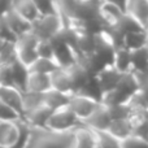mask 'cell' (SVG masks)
<instances>
[{
	"label": "cell",
	"instance_id": "obj_36",
	"mask_svg": "<svg viewBox=\"0 0 148 148\" xmlns=\"http://www.w3.org/2000/svg\"><path fill=\"white\" fill-rule=\"evenodd\" d=\"M4 44H5V43H3V42H0V53H1V51H3V47H4Z\"/></svg>",
	"mask_w": 148,
	"mask_h": 148
},
{
	"label": "cell",
	"instance_id": "obj_35",
	"mask_svg": "<svg viewBox=\"0 0 148 148\" xmlns=\"http://www.w3.org/2000/svg\"><path fill=\"white\" fill-rule=\"evenodd\" d=\"M105 1H110V3H113V4L118 5V7L122 8V9L126 12V7H127V1H129V0H105Z\"/></svg>",
	"mask_w": 148,
	"mask_h": 148
},
{
	"label": "cell",
	"instance_id": "obj_37",
	"mask_svg": "<svg viewBox=\"0 0 148 148\" xmlns=\"http://www.w3.org/2000/svg\"><path fill=\"white\" fill-rule=\"evenodd\" d=\"M146 30H147V34H148V25L146 26Z\"/></svg>",
	"mask_w": 148,
	"mask_h": 148
},
{
	"label": "cell",
	"instance_id": "obj_8",
	"mask_svg": "<svg viewBox=\"0 0 148 148\" xmlns=\"http://www.w3.org/2000/svg\"><path fill=\"white\" fill-rule=\"evenodd\" d=\"M52 114V109L47 105L42 104L38 108L25 113L22 120L27 123L30 127H47L48 120Z\"/></svg>",
	"mask_w": 148,
	"mask_h": 148
},
{
	"label": "cell",
	"instance_id": "obj_2",
	"mask_svg": "<svg viewBox=\"0 0 148 148\" xmlns=\"http://www.w3.org/2000/svg\"><path fill=\"white\" fill-rule=\"evenodd\" d=\"M66 25L64 17L60 12L42 14L35 22L33 23V31L39 39H52L57 33L62 30Z\"/></svg>",
	"mask_w": 148,
	"mask_h": 148
},
{
	"label": "cell",
	"instance_id": "obj_17",
	"mask_svg": "<svg viewBox=\"0 0 148 148\" xmlns=\"http://www.w3.org/2000/svg\"><path fill=\"white\" fill-rule=\"evenodd\" d=\"M13 8L31 23H34L42 16L39 8L33 0H14Z\"/></svg>",
	"mask_w": 148,
	"mask_h": 148
},
{
	"label": "cell",
	"instance_id": "obj_19",
	"mask_svg": "<svg viewBox=\"0 0 148 148\" xmlns=\"http://www.w3.org/2000/svg\"><path fill=\"white\" fill-rule=\"evenodd\" d=\"M112 65L120 73H130L131 72V51L125 47H117L113 55Z\"/></svg>",
	"mask_w": 148,
	"mask_h": 148
},
{
	"label": "cell",
	"instance_id": "obj_15",
	"mask_svg": "<svg viewBox=\"0 0 148 148\" xmlns=\"http://www.w3.org/2000/svg\"><path fill=\"white\" fill-rule=\"evenodd\" d=\"M51 87H52V84H51V74L30 72L29 78H27V84H26V90L33 91V92L43 94V92H46L47 90H49Z\"/></svg>",
	"mask_w": 148,
	"mask_h": 148
},
{
	"label": "cell",
	"instance_id": "obj_3",
	"mask_svg": "<svg viewBox=\"0 0 148 148\" xmlns=\"http://www.w3.org/2000/svg\"><path fill=\"white\" fill-rule=\"evenodd\" d=\"M82 121L75 116L69 105L52 110V114L48 120L47 127L56 131H70L82 125Z\"/></svg>",
	"mask_w": 148,
	"mask_h": 148
},
{
	"label": "cell",
	"instance_id": "obj_6",
	"mask_svg": "<svg viewBox=\"0 0 148 148\" xmlns=\"http://www.w3.org/2000/svg\"><path fill=\"white\" fill-rule=\"evenodd\" d=\"M21 134L20 121H0V147L12 148Z\"/></svg>",
	"mask_w": 148,
	"mask_h": 148
},
{
	"label": "cell",
	"instance_id": "obj_4",
	"mask_svg": "<svg viewBox=\"0 0 148 148\" xmlns=\"http://www.w3.org/2000/svg\"><path fill=\"white\" fill-rule=\"evenodd\" d=\"M99 104H100L99 100L94 99V97L88 96L86 94H82V92L70 94L69 103H68V105L72 108V110L75 113V116L82 122L96 109V107Z\"/></svg>",
	"mask_w": 148,
	"mask_h": 148
},
{
	"label": "cell",
	"instance_id": "obj_31",
	"mask_svg": "<svg viewBox=\"0 0 148 148\" xmlns=\"http://www.w3.org/2000/svg\"><path fill=\"white\" fill-rule=\"evenodd\" d=\"M16 40H17L16 34L10 30L8 23L1 17L0 18V42H3V43H16Z\"/></svg>",
	"mask_w": 148,
	"mask_h": 148
},
{
	"label": "cell",
	"instance_id": "obj_24",
	"mask_svg": "<svg viewBox=\"0 0 148 148\" xmlns=\"http://www.w3.org/2000/svg\"><path fill=\"white\" fill-rule=\"evenodd\" d=\"M99 148H121V140L108 130H94Z\"/></svg>",
	"mask_w": 148,
	"mask_h": 148
},
{
	"label": "cell",
	"instance_id": "obj_22",
	"mask_svg": "<svg viewBox=\"0 0 148 148\" xmlns=\"http://www.w3.org/2000/svg\"><path fill=\"white\" fill-rule=\"evenodd\" d=\"M126 12L134 16L144 26L148 25V0H129Z\"/></svg>",
	"mask_w": 148,
	"mask_h": 148
},
{
	"label": "cell",
	"instance_id": "obj_34",
	"mask_svg": "<svg viewBox=\"0 0 148 148\" xmlns=\"http://www.w3.org/2000/svg\"><path fill=\"white\" fill-rule=\"evenodd\" d=\"M139 91L143 94V96L146 97L148 101V77H146V78L140 82V84H139Z\"/></svg>",
	"mask_w": 148,
	"mask_h": 148
},
{
	"label": "cell",
	"instance_id": "obj_12",
	"mask_svg": "<svg viewBox=\"0 0 148 148\" xmlns=\"http://www.w3.org/2000/svg\"><path fill=\"white\" fill-rule=\"evenodd\" d=\"M73 148H96L95 131L82 123L74 130V146Z\"/></svg>",
	"mask_w": 148,
	"mask_h": 148
},
{
	"label": "cell",
	"instance_id": "obj_5",
	"mask_svg": "<svg viewBox=\"0 0 148 148\" xmlns=\"http://www.w3.org/2000/svg\"><path fill=\"white\" fill-rule=\"evenodd\" d=\"M112 122V117L108 110L107 104L100 101V104L96 107V109L83 121L86 126H88L92 130H107L108 126Z\"/></svg>",
	"mask_w": 148,
	"mask_h": 148
},
{
	"label": "cell",
	"instance_id": "obj_27",
	"mask_svg": "<svg viewBox=\"0 0 148 148\" xmlns=\"http://www.w3.org/2000/svg\"><path fill=\"white\" fill-rule=\"evenodd\" d=\"M121 148H148V139L131 134L130 136L121 140Z\"/></svg>",
	"mask_w": 148,
	"mask_h": 148
},
{
	"label": "cell",
	"instance_id": "obj_23",
	"mask_svg": "<svg viewBox=\"0 0 148 148\" xmlns=\"http://www.w3.org/2000/svg\"><path fill=\"white\" fill-rule=\"evenodd\" d=\"M59 64L55 59H46V57H38L33 64L29 66V72L52 74L56 69H59Z\"/></svg>",
	"mask_w": 148,
	"mask_h": 148
},
{
	"label": "cell",
	"instance_id": "obj_32",
	"mask_svg": "<svg viewBox=\"0 0 148 148\" xmlns=\"http://www.w3.org/2000/svg\"><path fill=\"white\" fill-rule=\"evenodd\" d=\"M39 8L42 14H48V13H56L59 12L56 0H33Z\"/></svg>",
	"mask_w": 148,
	"mask_h": 148
},
{
	"label": "cell",
	"instance_id": "obj_26",
	"mask_svg": "<svg viewBox=\"0 0 148 148\" xmlns=\"http://www.w3.org/2000/svg\"><path fill=\"white\" fill-rule=\"evenodd\" d=\"M14 53L16 59L20 62H22L23 65H26L27 68L38 59L36 48H30V47H21L14 44Z\"/></svg>",
	"mask_w": 148,
	"mask_h": 148
},
{
	"label": "cell",
	"instance_id": "obj_16",
	"mask_svg": "<svg viewBox=\"0 0 148 148\" xmlns=\"http://www.w3.org/2000/svg\"><path fill=\"white\" fill-rule=\"evenodd\" d=\"M131 72L148 75V46L131 51Z\"/></svg>",
	"mask_w": 148,
	"mask_h": 148
},
{
	"label": "cell",
	"instance_id": "obj_1",
	"mask_svg": "<svg viewBox=\"0 0 148 148\" xmlns=\"http://www.w3.org/2000/svg\"><path fill=\"white\" fill-rule=\"evenodd\" d=\"M74 130L56 131L48 127H31L26 148H73Z\"/></svg>",
	"mask_w": 148,
	"mask_h": 148
},
{
	"label": "cell",
	"instance_id": "obj_25",
	"mask_svg": "<svg viewBox=\"0 0 148 148\" xmlns=\"http://www.w3.org/2000/svg\"><path fill=\"white\" fill-rule=\"evenodd\" d=\"M43 104V96L39 92H33V91H26L22 92V107H23V114L30 110L38 108L39 105ZM23 117V116H22Z\"/></svg>",
	"mask_w": 148,
	"mask_h": 148
},
{
	"label": "cell",
	"instance_id": "obj_7",
	"mask_svg": "<svg viewBox=\"0 0 148 148\" xmlns=\"http://www.w3.org/2000/svg\"><path fill=\"white\" fill-rule=\"evenodd\" d=\"M121 77H122V73L118 72L112 64L104 66L101 70H99L95 74V78H96L97 83H99L100 88H101L103 95L114 88L117 86V83L120 82Z\"/></svg>",
	"mask_w": 148,
	"mask_h": 148
},
{
	"label": "cell",
	"instance_id": "obj_18",
	"mask_svg": "<svg viewBox=\"0 0 148 148\" xmlns=\"http://www.w3.org/2000/svg\"><path fill=\"white\" fill-rule=\"evenodd\" d=\"M121 46L127 48L129 51H134V49L142 48V47L148 46V34L147 30H139V31H133L126 35H123L122 43Z\"/></svg>",
	"mask_w": 148,
	"mask_h": 148
},
{
	"label": "cell",
	"instance_id": "obj_10",
	"mask_svg": "<svg viewBox=\"0 0 148 148\" xmlns=\"http://www.w3.org/2000/svg\"><path fill=\"white\" fill-rule=\"evenodd\" d=\"M22 90L16 86H0V100L16 109L21 116H23L22 107Z\"/></svg>",
	"mask_w": 148,
	"mask_h": 148
},
{
	"label": "cell",
	"instance_id": "obj_13",
	"mask_svg": "<svg viewBox=\"0 0 148 148\" xmlns=\"http://www.w3.org/2000/svg\"><path fill=\"white\" fill-rule=\"evenodd\" d=\"M100 17L104 20L108 27L116 25L121 17L125 14V10L120 8L118 5L113 4L110 1H105V0H100V7H99Z\"/></svg>",
	"mask_w": 148,
	"mask_h": 148
},
{
	"label": "cell",
	"instance_id": "obj_21",
	"mask_svg": "<svg viewBox=\"0 0 148 148\" xmlns=\"http://www.w3.org/2000/svg\"><path fill=\"white\" fill-rule=\"evenodd\" d=\"M10 66H12V77H13V86L18 87L20 90L25 91L26 84H27V78H29V68L20 62L17 59H13L10 61Z\"/></svg>",
	"mask_w": 148,
	"mask_h": 148
},
{
	"label": "cell",
	"instance_id": "obj_33",
	"mask_svg": "<svg viewBox=\"0 0 148 148\" xmlns=\"http://www.w3.org/2000/svg\"><path fill=\"white\" fill-rule=\"evenodd\" d=\"M14 0H0V18L4 17L5 13L13 8Z\"/></svg>",
	"mask_w": 148,
	"mask_h": 148
},
{
	"label": "cell",
	"instance_id": "obj_20",
	"mask_svg": "<svg viewBox=\"0 0 148 148\" xmlns=\"http://www.w3.org/2000/svg\"><path fill=\"white\" fill-rule=\"evenodd\" d=\"M42 96H43V104L47 105L48 108H51L52 110H55V109H57V108L68 105L70 95L64 94V92H61V91H57V90L51 87V88L47 90L46 92H43Z\"/></svg>",
	"mask_w": 148,
	"mask_h": 148
},
{
	"label": "cell",
	"instance_id": "obj_38",
	"mask_svg": "<svg viewBox=\"0 0 148 148\" xmlns=\"http://www.w3.org/2000/svg\"><path fill=\"white\" fill-rule=\"evenodd\" d=\"M96 148H99V147H97V146H96Z\"/></svg>",
	"mask_w": 148,
	"mask_h": 148
},
{
	"label": "cell",
	"instance_id": "obj_28",
	"mask_svg": "<svg viewBox=\"0 0 148 148\" xmlns=\"http://www.w3.org/2000/svg\"><path fill=\"white\" fill-rule=\"evenodd\" d=\"M12 60H9V61L0 60V86H12L13 84L12 66H10Z\"/></svg>",
	"mask_w": 148,
	"mask_h": 148
},
{
	"label": "cell",
	"instance_id": "obj_14",
	"mask_svg": "<svg viewBox=\"0 0 148 148\" xmlns=\"http://www.w3.org/2000/svg\"><path fill=\"white\" fill-rule=\"evenodd\" d=\"M107 130L110 134H113L116 138L122 140V139L130 136L131 134H134V125L130 117L116 118V120H112V122L108 126Z\"/></svg>",
	"mask_w": 148,
	"mask_h": 148
},
{
	"label": "cell",
	"instance_id": "obj_9",
	"mask_svg": "<svg viewBox=\"0 0 148 148\" xmlns=\"http://www.w3.org/2000/svg\"><path fill=\"white\" fill-rule=\"evenodd\" d=\"M5 20V22L8 23V26L10 27V30L16 34V36H20L25 33L33 30V23L29 22L26 18H23L14 8L9 10V12L5 13V16L3 17Z\"/></svg>",
	"mask_w": 148,
	"mask_h": 148
},
{
	"label": "cell",
	"instance_id": "obj_29",
	"mask_svg": "<svg viewBox=\"0 0 148 148\" xmlns=\"http://www.w3.org/2000/svg\"><path fill=\"white\" fill-rule=\"evenodd\" d=\"M22 120V116L13 109L10 105L0 100V121H20Z\"/></svg>",
	"mask_w": 148,
	"mask_h": 148
},
{
	"label": "cell",
	"instance_id": "obj_30",
	"mask_svg": "<svg viewBox=\"0 0 148 148\" xmlns=\"http://www.w3.org/2000/svg\"><path fill=\"white\" fill-rule=\"evenodd\" d=\"M36 53L38 57H46V59H53L55 57V48L53 44L48 39H40L36 46Z\"/></svg>",
	"mask_w": 148,
	"mask_h": 148
},
{
	"label": "cell",
	"instance_id": "obj_11",
	"mask_svg": "<svg viewBox=\"0 0 148 148\" xmlns=\"http://www.w3.org/2000/svg\"><path fill=\"white\" fill-rule=\"evenodd\" d=\"M51 84L52 88L61 91L64 94H73V82L72 77H70L69 69L68 68H61L56 69L53 73L51 74Z\"/></svg>",
	"mask_w": 148,
	"mask_h": 148
}]
</instances>
